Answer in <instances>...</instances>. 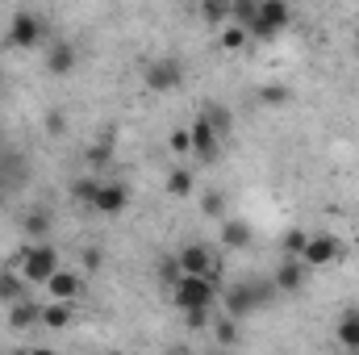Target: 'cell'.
<instances>
[{
    "instance_id": "cell-23",
    "label": "cell",
    "mask_w": 359,
    "mask_h": 355,
    "mask_svg": "<svg viewBox=\"0 0 359 355\" xmlns=\"http://www.w3.org/2000/svg\"><path fill=\"white\" fill-rule=\"evenodd\" d=\"M96 192H100V180H92V176H76L72 180V201H80V205H96Z\"/></svg>"
},
{
    "instance_id": "cell-2",
    "label": "cell",
    "mask_w": 359,
    "mask_h": 355,
    "mask_svg": "<svg viewBox=\"0 0 359 355\" xmlns=\"http://www.w3.org/2000/svg\"><path fill=\"white\" fill-rule=\"evenodd\" d=\"M8 267H21V280H25V284H46L63 264H59V251H55L50 243H29L25 251H17V255L8 260Z\"/></svg>"
},
{
    "instance_id": "cell-13",
    "label": "cell",
    "mask_w": 359,
    "mask_h": 355,
    "mask_svg": "<svg viewBox=\"0 0 359 355\" xmlns=\"http://www.w3.org/2000/svg\"><path fill=\"white\" fill-rule=\"evenodd\" d=\"M334 339H339V347L359 351V305H351V309L339 314V322H334Z\"/></svg>"
},
{
    "instance_id": "cell-11",
    "label": "cell",
    "mask_w": 359,
    "mask_h": 355,
    "mask_svg": "<svg viewBox=\"0 0 359 355\" xmlns=\"http://www.w3.org/2000/svg\"><path fill=\"white\" fill-rule=\"evenodd\" d=\"M80 293H84V280H80L76 272H63V267H59V272L46 280V297H50V301H63V305H72Z\"/></svg>"
},
{
    "instance_id": "cell-1",
    "label": "cell",
    "mask_w": 359,
    "mask_h": 355,
    "mask_svg": "<svg viewBox=\"0 0 359 355\" xmlns=\"http://www.w3.org/2000/svg\"><path fill=\"white\" fill-rule=\"evenodd\" d=\"M280 293H276V284L264 280V276H247V280H234L230 288H222V309H226V318H234V322H243V318H251L255 309H268L271 301H276Z\"/></svg>"
},
{
    "instance_id": "cell-5",
    "label": "cell",
    "mask_w": 359,
    "mask_h": 355,
    "mask_svg": "<svg viewBox=\"0 0 359 355\" xmlns=\"http://www.w3.org/2000/svg\"><path fill=\"white\" fill-rule=\"evenodd\" d=\"M42 38H46V25H42L38 13H29V8L13 13V21H8V29H4V46H13V51H34V46H42Z\"/></svg>"
},
{
    "instance_id": "cell-15",
    "label": "cell",
    "mask_w": 359,
    "mask_h": 355,
    "mask_svg": "<svg viewBox=\"0 0 359 355\" xmlns=\"http://www.w3.org/2000/svg\"><path fill=\"white\" fill-rule=\"evenodd\" d=\"M188 134H192V151H196V159H201V163H213L217 151H222V147H217V134H213L201 117H196V126H192Z\"/></svg>"
},
{
    "instance_id": "cell-25",
    "label": "cell",
    "mask_w": 359,
    "mask_h": 355,
    "mask_svg": "<svg viewBox=\"0 0 359 355\" xmlns=\"http://www.w3.org/2000/svg\"><path fill=\"white\" fill-rule=\"evenodd\" d=\"M168 192H172V196H188V192H192V172H188V168H172V172H168Z\"/></svg>"
},
{
    "instance_id": "cell-40",
    "label": "cell",
    "mask_w": 359,
    "mask_h": 355,
    "mask_svg": "<svg viewBox=\"0 0 359 355\" xmlns=\"http://www.w3.org/2000/svg\"><path fill=\"white\" fill-rule=\"evenodd\" d=\"M13 355H29V351H13Z\"/></svg>"
},
{
    "instance_id": "cell-29",
    "label": "cell",
    "mask_w": 359,
    "mask_h": 355,
    "mask_svg": "<svg viewBox=\"0 0 359 355\" xmlns=\"http://www.w3.org/2000/svg\"><path fill=\"white\" fill-rule=\"evenodd\" d=\"M305 243H309V234L292 226V230L284 234V255H292V260H301V251H305Z\"/></svg>"
},
{
    "instance_id": "cell-12",
    "label": "cell",
    "mask_w": 359,
    "mask_h": 355,
    "mask_svg": "<svg viewBox=\"0 0 359 355\" xmlns=\"http://www.w3.org/2000/svg\"><path fill=\"white\" fill-rule=\"evenodd\" d=\"M305 272H309V267L301 264V260L284 255V260H280V267H276V276H271L276 293H301V284H305Z\"/></svg>"
},
{
    "instance_id": "cell-22",
    "label": "cell",
    "mask_w": 359,
    "mask_h": 355,
    "mask_svg": "<svg viewBox=\"0 0 359 355\" xmlns=\"http://www.w3.org/2000/svg\"><path fill=\"white\" fill-rule=\"evenodd\" d=\"M42 326H46V330H63V326H72V305H63V301H46V305H42Z\"/></svg>"
},
{
    "instance_id": "cell-4",
    "label": "cell",
    "mask_w": 359,
    "mask_h": 355,
    "mask_svg": "<svg viewBox=\"0 0 359 355\" xmlns=\"http://www.w3.org/2000/svg\"><path fill=\"white\" fill-rule=\"evenodd\" d=\"M176 264H180V276H201V280L222 284V267H226V260H222L209 243H188V247L176 251Z\"/></svg>"
},
{
    "instance_id": "cell-34",
    "label": "cell",
    "mask_w": 359,
    "mask_h": 355,
    "mask_svg": "<svg viewBox=\"0 0 359 355\" xmlns=\"http://www.w3.org/2000/svg\"><path fill=\"white\" fill-rule=\"evenodd\" d=\"M46 130H50L55 138H59V134L67 130V121H63V113H59V109H50V113H46Z\"/></svg>"
},
{
    "instance_id": "cell-42",
    "label": "cell",
    "mask_w": 359,
    "mask_h": 355,
    "mask_svg": "<svg viewBox=\"0 0 359 355\" xmlns=\"http://www.w3.org/2000/svg\"><path fill=\"white\" fill-rule=\"evenodd\" d=\"M0 84H4V76H0Z\"/></svg>"
},
{
    "instance_id": "cell-39",
    "label": "cell",
    "mask_w": 359,
    "mask_h": 355,
    "mask_svg": "<svg viewBox=\"0 0 359 355\" xmlns=\"http://www.w3.org/2000/svg\"><path fill=\"white\" fill-rule=\"evenodd\" d=\"M104 355H126V351H104Z\"/></svg>"
},
{
    "instance_id": "cell-17",
    "label": "cell",
    "mask_w": 359,
    "mask_h": 355,
    "mask_svg": "<svg viewBox=\"0 0 359 355\" xmlns=\"http://www.w3.org/2000/svg\"><path fill=\"white\" fill-rule=\"evenodd\" d=\"M209 335H213V347H222V351H234V347H238V339H243V335H238V322H234V318H226V314H222V318H213Z\"/></svg>"
},
{
    "instance_id": "cell-16",
    "label": "cell",
    "mask_w": 359,
    "mask_h": 355,
    "mask_svg": "<svg viewBox=\"0 0 359 355\" xmlns=\"http://www.w3.org/2000/svg\"><path fill=\"white\" fill-rule=\"evenodd\" d=\"M8 326L13 330H29V326H42V301H17L8 305Z\"/></svg>"
},
{
    "instance_id": "cell-21",
    "label": "cell",
    "mask_w": 359,
    "mask_h": 355,
    "mask_svg": "<svg viewBox=\"0 0 359 355\" xmlns=\"http://www.w3.org/2000/svg\"><path fill=\"white\" fill-rule=\"evenodd\" d=\"M113 147H117V134L104 126V130H100V138H96V147H88V163H92V168H104V163L113 159Z\"/></svg>"
},
{
    "instance_id": "cell-35",
    "label": "cell",
    "mask_w": 359,
    "mask_h": 355,
    "mask_svg": "<svg viewBox=\"0 0 359 355\" xmlns=\"http://www.w3.org/2000/svg\"><path fill=\"white\" fill-rule=\"evenodd\" d=\"M84 267H88V272H96V267H100V251H96V247H88V251H84Z\"/></svg>"
},
{
    "instance_id": "cell-30",
    "label": "cell",
    "mask_w": 359,
    "mask_h": 355,
    "mask_svg": "<svg viewBox=\"0 0 359 355\" xmlns=\"http://www.w3.org/2000/svg\"><path fill=\"white\" fill-rule=\"evenodd\" d=\"M201 17H205L209 25H222V21L230 17V4H217V0H205V4H201Z\"/></svg>"
},
{
    "instance_id": "cell-41",
    "label": "cell",
    "mask_w": 359,
    "mask_h": 355,
    "mask_svg": "<svg viewBox=\"0 0 359 355\" xmlns=\"http://www.w3.org/2000/svg\"><path fill=\"white\" fill-rule=\"evenodd\" d=\"M355 38H359V25H355Z\"/></svg>"
},
{
    "instance_id": "cell-9",
    "label": "cell",
    "mask_w": 359,
    "mask_h": 355,
    "mask_svg": "<svg viewBox=\"0 0 359 355\" xmlns=\"http://www.w3.org/2000/svg\"><path fill=\"white\" fill-rule=\"evenodd\" d=\"M76 63H80V55H76V46L72 42H63V38H55L50 46H46V72L50 76H72L76 72Z\"/></svg>"
},
{
    "instance_id": "cell-10",
    "label": "cell",
    "mask_w": 359,
    "mask_h": 355,
    "mask_svg": "<svg viewBox=\"0 0 359 355\" xmlns=\"http://www.w3.org/2000/svg\"><path fill=\"white\" fill-rule=\"evenodd\" d=\"M126 205H130V188H126L121 180H100V192H96V205H92V209L113 217V213H121Z\"/></svg>"
},
{
    "instance_id": "cell-32",
    "label": "cell",
    "mask_w": 359,
    "mask_h": 355,
    "mask_svg": "<svg viewBox=\"0 0 359 355\" xmlns=\"http://www.w3.org/2000/svg\"><path fill=\"white\" fill-rule=\"evenodd\" d=\"M168 147H172L176 155H188V151H192V134H188V130H172V138H168Z\"/></svg>"
},
{
    "instance_id": "cell-7",
    "label": "cell",
    "mask_w": 359,
    "mask_h": 355,
    "mask_svg": "<svg viewBox=\"0 0 359 355\" xmlns=\"http://www.w3.org/2000/svg\"><path fill=\"white\" fill-rule=\"evenodd\" d=\"M292 21V8L284 0H259V13H255V25H251V38H276L284 25Z\"/></svg>"
},
{
    "instance_id": "cell-31",
    "label": "cell",
    "mask_w": 359,
    "mask_h": 355,
    "mask_svg": "<svg viewBox=\"0 0 359 355\" xmlns=\"http://www.w3.org/2000/svg\"><path fill=\"white\" fill-rule=\"evenodd\" d=\"M184 326L188 330H209L213 326V314L209 309H192V314H184Z\"/></svg>"
},
{
    "instance_id": "cell-38",
    "label": "cell",
    "mask_w": 359,
    "mask_h": 355,
    "mask_svg": "<svg viewBox=\"0 0 359 355\" xmlns=\"http://www.w3.org/2000/svg\"><path fill=\"white\" fill-rule=\"evenodd\" d=\"M209 355H230V351H222V347H209Z\"/></svg>"
},
{
    "instance_id": "cell-19",
    "label": "cell",
    "mask_w": 359,
    "mask_h": 355,
    "mask_svg": "<svg viewBox=\"0 0 359 355\" xmlns=\"http://www.w3.org/2000/svg\"><path fill=\"white\" fill-rule=\"evenodd\" d=\"M50 226H55V217H50V209H42V205H34V209L25 213V234H29L34 243H46V234H50Z\"/></svg>"
},
{
    "instance_id": "cell-33",
    "label": "cell",
    "mask_w": 359,
    "mask_h": 355,
    "mask_svg": "<svg viewBox=\"0 0 359 355\" xmlns=\"http://www.w3.org/2000/svg\"><path fill=\"white\" fill-rule=\"evenodd\" d=\"M159 276H163L168 284H176V280H180V264H176V255H168V260H159Z\"/></svg>"
},
{
    "instance_id": "cell-36",
    "label": "cell",
    "mask_w": 359,
    "mask_h": 355,
    "mask_svg": "<svg viewBox=\"0 0 359 355\" xmlns=\"http://www.w3.org/2000/svg\"><path fill=\"white\" fill-rule=\"evenodd\" d=\"M163 355H192V347H188V343H168Z\"/></svg>"
},
{
    "instance_id": "cell-27",
    "label": "cell",
    "mask_w": 359,
    "mask_h": 355,
    "mask_svg": "<svg viewBox=\"0 0 359 355\" xmlns=\"http://www.w3.org/2000/svg\"><path fill=\"white\" fill-rule=\"evenodd\" d=\"M201 213H205V217H226V196L209 188V192L201 196Z\"/></svg>"
},
{
    "instance_id": "cell-6",
    "label": "cell",
    "mask_w": 359,
    "mask_h": 355,
    "mask_svg": "<svg viewBox=\"0 0 359 355\" xmlns=\"http://www.w3.org/2000/svg\"><path fill=\"white\" fill-rule=\"evenodd\" d=\"M142 84L151 92H176L184 84V63L180 59H151L142 67Z\"/></svg>"
},
{
    "instance_id": "cell-24",
    "label": "cell",
    "mask_w": 359,
    "mask_h": 355,
    "mask_svg": "<svg viewBox=\"0 0 359 355\" xmlns=\"http://www.w3.org/2000/svg\"><path fill=\"white\" fill-rule=\"evenodd\" d=\"M255 13H259V0H238V4H230L234 25H238V29H247V34H251V25H255Z\"/></svg>"
},
{
    "instance_id": "cell-20",
    "label": "cell",
    "mask_w": 359,
    "mask_h": 355,
    "mask_svg": "<svg viewBox=\"0 0 359 355\" xmlns=\"http://www.w3.org/2000/svg\"><path fill=\"white\" fill-rule=\"evenodd\" d=\"M222 243H226L230 251L251 247V226H247V222H238V217H226V222H222Z\"/></svg>"
},
{
    "instance_id": "cell-8",
    "label": "cell",
    "mask_w": 359,
    "mask_h": 355,
    "mask_svg": "<svg viewBox=\"0 0 359 355\" xmlns=\"http://www.w3.org/2000/svg\"><path fill=\"white\" fill-rule=\"evenodd\" d=\"M343 255V243L334 239V234H309V243H305V251H301V264L305 267H326L334 264Z\"/></svg>"
},
{
    "instance_id": "cell-26",
    "label": "cell",
    "mask_w": 359,
    "mask_h": 355,
    "mask_svg": "<svg viewBox=\"0 0 359 355\" xmlns=\"http://www.w3.org/2000/svg\"><path fill=\"white\" fill-rule=\"evenodd\" d=\"M247 38H251L247 29H238V25H222V38H217V42H222V51H243Z\"/></svg>"
},
{
    "instance_id": "cell-14",
    "label": "cell",
    "mask_w": 359,
    "mask_h": 355,
    "mask_svg": "<svg viewBox=\"0 0 359 355\" xmlns=\"http://www.w3.org/2000/svg\"><path fill=\"white\" fill-rule=\"evenodd\" d=\"M201 121L217 134V138H226L230 130H234V113L222 105V100H205V109H201Z\"/></svg>"
},
{
    "instance_id": "cell-37",
    "label": "cell",
    "mask_w": 359,
    "mask_h": 355,
    "mask_svg": "<svg viewBox=\"0 0 359 355\" xmlns=\"http://www.w3.org/2000/svg\"><path fill=\"white\" fill-rule=\"evenodd\" d=\"M29 355H59V351H50V347H29Z\"/></svg>"
},
{
    "instance_id": "cell-3",
    "label": "cell",
    "mask_w": 359,
    "mask_h": 355,
    "mask_svg": "<svg viewBox=\"0 0 359 355\" xmlns=\"http://www.w3.org/2000/svg\"><path fill=\"white\" fill-rule=\"evenodd\" d=\"M172 297H176V309L180 314H192V309H209L222 301V284L213 280H201V276H180L172 284Z\"/></svg>"
},
{
    "instance_id": "cell-18",
    "label": "cell",
    "mask_w": 359,
    "mask_h": 355,
    "mask_svg": "<svg viewBox=\"0 0 359 355\" xmlns=\"http://www.w3.org/2000/svg\"><path fill=\"white\" fill-rule=\"evenodd\" d=\"M0 301H4V305L29 301V288H25V280H21L13 267H0Z\"/></svg>"
},
{
    "instance_id": "cell-28",
    "label": "cell",
    "mask_w": 359,
    "mask_h": 355,
    "mask_svg": "<svg viewBox=\"0 0 359 355\" xmlns=\"http://www.w3.org/2000/svg\"><path fill=\"white\" fill-rule=\"evenodd\" d=\"M288 96H292V92L284 88V84H264V88H259V100H264L268 109H280V105H288Z\"/></svg>"
}]
</instances>
